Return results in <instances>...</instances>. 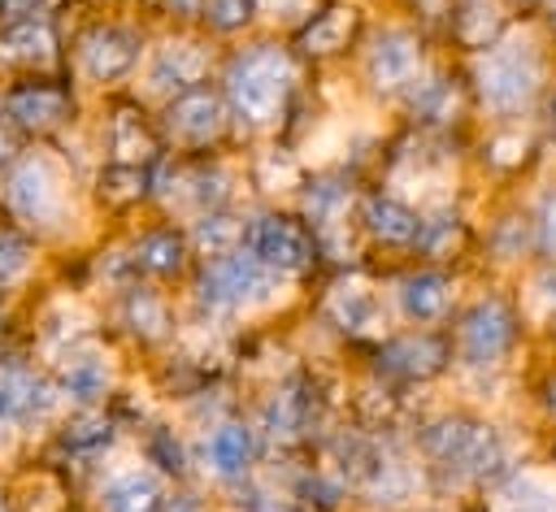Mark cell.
Wrapping results in <instances>:
<instances>
[{
  "mask_svg": "<svg viewBox=\"0 0 556 512\" xmlns=\"http://www.w3.org/2000/svg\"><path fill=\"white\" fill-rule=\"evenodd\" d=\"M109 386H113V369H109V360L100 351H91V347L65 351V360L56 369V391L65 399H74L83 408H96L109 395Z\"/></svg>",
  "mask_w": 556,
  "mask_h": 512,
  "instance_id": "obj_19",
  "label": "cell"
},
{
  "mask_svg": "<svg viewBox=\"0 0 556 512\" xmlns=\"http://www.w3.org/2000/svg\"><path fill=\"white\" fill-rule=\"evenodd\" d=\"M161 9L169 17H195V13H204V0H161Z\"/></svg>",
  "mask_w": 556,
  "mask_h": 512,
  "instance_id": "obj_46",
  "label": "cell"
},
{
  "mask_svg": "<svg viewBox=\"0 0 556 512\" xmlns=\"http://www.w3.org/2000/svg\"><path fill=\"white\" fill-rule=\"evenodd\" d=\"M378 364L395 377H408V382H426L434 373H443L447 364V343L430 330H413V334H395L378 347Z\"/></svg>",
  "mask_w": 556,
  "mask_h": 512,
  "instance_id": "obj_14",
  "label": "cell"
},
{
  "mask_svg": "<svg viewBox=\"0 0 556 512\" xmlns=\"http://www.w3.org/2000/svg\"><path fill=\"white\" fill-rule=\"evenodd\" d=\"M452 30H456V39L465 43V48H491L495 39H500V13L486 4V0H469L456 17H452Z\"/></svg>",
  "mask_w": 556,
  "mask_h": 512,
  "instance_id": "obj_32",
  "label": "cell"
},
{
  "mask_svg": "<svg viewBox=\"0 0 556 512\" xmlns=\"http://www.w3.org/2000/svg\"><path fill=\"white\" fill-rule=\"evenodd\" d=\"M109 443H113V421H109L104 412H96V408H87L83 417H74V421L65 425V434H61V447L74 451V456L104 451Z\"/></svg>",
  "mask_w": 556,
  "mask_h": 512,
  "instance_id": "obj_33",
  "label": "cell"
},
{
  "mask_svg": "<svg viewBox=\"0 0 556 512\" xmlns=\"http://www.w3.org/2000/svg\"><path fill=\"white\" fill-rule=\"evenodd\" d=\"M552 135H556V104H552Z\"/></svg>",
  "mask_w": 556,
  "mask_h": 512,
  "instance_id": "obj_51",
  "label": "cell"
},
{
  "mask_svg": "<svg viewBox=\"0 0 556 512\" xmlns=\"http://www.w3.org/2000/svg\"><path fill=\"white\" fill-rule=\"evenodd\" d=\"M295 91V61L278 43H252L226 65V104L248 130H269L282 121Z\"/></svg>",
  "mask_w": 556,
  "mask_h": 512,
  "instance_id": "obj_1",
  "label": "cell"
},
{
  "mask_svg": "<svg viewBox=\"0 0 556 512\" xmlns=\"http://www.w3.org/2000/svg\"><path fill=\"white\" fill-rule=\"evenodd\" d=\"M100 512H165V490L152 473L126 469L100 490Z\"/></svg>",
  "mask_w": 556,
  "mask_h": 512,
  "instance_id": "obj_27",
  "label": "cell"
},
{
  "mask_svg": "<svg viewBox=\"0 0 556 512\" xmlns=\"http://www.w3.org/2000/svg\"><path fill=\"white\" fill-rule=\"evenodd\" d=\"M534 299L543 312H556V260L534 278Z\"/></svg>",
  "mask_w": 556,
  "mask_h": 512,
  "instance_id": "obj_43",
  "label": "cell"
},
{
  "mask_svg": "<svg viewBox=\"0 0 556 512\" xmlns=\"http://www.w3.org/2000/svg\"><path fill=\"white\" fill-rule=\"evenodd\" d=\"M308 421H313V395H308V382H287L278 386L265 408H261V434L278 447L295 443L308 434Z\"/></svg>",
  "mask_w": 556,
  "mask_h": 512,
  "instance_id": "obj_16",
  "label": "cell"
},
{
  "mask_svg": "<svg viewBox=\"0 0 556 512\" xmlns=\"http://www.w3.org/2000/svg\"><path fill=\"white\" fill-rule=\"evenodd\" d=\"M500 512H556V490L543 477H513L500 490Z\"/></svg>",
  "mask_w": 556,
  "mask_h": 512,
  "instance_id": "obj_34",
  "label": "cell"
},
{
  "mask_svg": "<svg viewBox=\"0 0 556 512\" xmlns=\"http://www.w3.org/2000/svg\"><path fill=\"white\" fill-rule=\"evenodd\" d=\"M122 325L139 343H165L174 334V312H169L165 295H156L148 286H126V295H122Z\"/></svg>",
  "mask_w": 556,
  "mask_h": 512,
  "instance_id": "obj_23",
  "label": "cell"
},
{
  "mask_svg": "<svg viewBox=\"0 0 556 512\" xmlns=\"http://www.w3.org/2000/svg\"><path fill=\"white\" fill-rule=\"evenodd\" d=\"M530 243H534V221H530V217H504V221L491 230V252H495L500 260H517Z\"/></svg>",
  "mask_w": 556,
  "mask_h": 512,
  "instance_id": "obj_37",
  "label": "cell"
},
{
  "mask_svg": "<svg viewBox=\"0 0 556 512\" xmlns=\"http://www.w3.org/2000/svg\"><path fill=\"white\" fill-rule=\"evenodd\" d=\"M408 104H413V117L426 121V126H452V121L460 117V108H465L460 87H456L452 78H426V82L408 95Z\"/></svg>",
  "mask_w": 556,
  "mask_h": 512,
  "instance_id": "obj_29",
  "label": "cell"
},
{
  "mask_svg": "<svg viewBox=\"0 0 556 512\" xmlns=\"http://www.w3.org/2000/svg\"><path fill=\"white\" fill-rule=\"evenodd\" d=\"M421 451L434 469L465 482H495L508 469V443L495 425L473 417H439L421 430Z\"/></svg>",
  "mask_w": 556,
  "mask_h": 512,
  "instance_id": "obj_2",
  "label": "cell"
},
{
  "mask_svg": "<svg viewBox=\"0 0 556 512\" xmlns=\"http://www.w3.org/2000/svg\"><path fill=\"white\" fill-rule=\"evenodd\" d=\"M4 113L13 126L22 130H35V135H48L56 126L70 121L74 113V95L61 87V82H22L4 95Z\"/></svg>",
  "mask_w": 556,
  "mask_h": 512,
  "instance_id": "obj_13",
  "label": "cell"
},
{
  "mask_svg": "<svg viewBox=\"0 0 556 512\" xmlns=\"http://www.w3.org/2000/svg\"><path fill=\"white\" fill-rule=\"evenodd\" d=\"M343 486H348V482H343L339 473H330V469H313V473H304V477H300L295 495H300L304 503H317V508H339Z\"/></svg>",
  "mask_w": 556,
  "mask_h": 512,
  "instance_id": "obj_38",
  "label": "cell"
},
{
  "mask_svg": "<svg viewBox=\"0 0 556 512\" xmlns=\"http://www.w3.org/2000/svg\"><path fill=\"white\" fill-rule=\"evenodd\" d=\"M230 187H235V174L217 161H204V165H161L152 191L169 204V200H182L187 208L195 213H213L230 200Z\"/></svg>",
  "mask_w": 556,
  "mask_h": 512,
  "instance_id": "obj_10",
  "label": "cell"
},
{
  "mask_svg": "<svg viewBox=\"0 0 556 512\" xmlns=\"http://www.w3.org/2000/svg\"><path fill=\"white\" fill-rule=\"evenodd\" d=\"M156 152H161V143H156V130L143 121V113H135L130 104L113 108V117H109V156H113V165L143 169V165L156 161Z\"/></svg>",
  "mask_w": 556,
  "mask_h": 512,
  "instance_id": "obj_21",
  "label": "cell"
},
{
  "mask_svg": "<svg viewBox=\"0 0 556 512\" xmlns=\"http://www.w3.org/2000/svg\"><path fill=\"white\" fill-rule=\"evenodd\" d=\"M4 4H9V0H0V9H4Z\"/></svg>",
  "mask_w": 556,
  "mask_h": 512,
  "instance_id": "obj_53",
  "label": "cell"
},
{
  "mask_svg": "<svg viewBox=\"0 0 556 512\" xmlns=\"http://www.w3.org/2000/svg\"><path fill=\"white\" fill-rule=\"evenodd\" d=\"M0 48L9 61L17 65H48L52 61V48H56V35H52V22L43 13H22L4 26L0 35Z\"/></svg>",
  "mask_w": 556,
  "mask_h": 512,
  "instance_id": "obj_26",
  "label": "cell"
},
{
  "mask_svg": "<svg viewBox=\"0 0 556 512\" xmlns=\"http://www.w3.org/2000/svg\"><path fill=\"white\" fill-rule=\"evenodd\" d=\"M191 247L200 252V256H208V260H217V256H230V252H239V243H243V226H239V217H230V213H222V208H213V213H200V221L191 226Z\"/></svg>",
  "mask_w": 556,
  "mask_h": 512,
  "instance_id": "obj_30",
  "label": "cell"
},
{
  "mask_svg": "<svg viewBox=\"0 0 556 512\" xmlns=\"http://www.w3.org/2000/svg\"><path fill=\"white\" fill-rule=\"evenodd\" d=\"M534 247L556 260V191H547L539 200V213H534Z\"/></svg>",
  "mask_w": 556,
  "mask_h": 512,
  "instance_id": "obj_42",
  "label": "cell"
},
{
  "mask_svg": "<svg viewBox=\"0 0 556 512\" xmlns=\"http://www.w3.org/2000/svg\"><path fill=\"white\" fill-rule=\"evenodd\" d=\"M30 265H35L30 239L17 234V230H0V291L17 286V282L30 273Z\"/></svg>",
  "mask_w": 556,
  "mask_h": 512,
  "instance_id": "obj_36",
  "label": "cell"
},
{
  "mask_svg": "<svg viewBox=\"0 0 556 512\" xmlns=\"http://www.w3.org/2000/svg\"><path fill=\"white\" fill-rule=\"evenodd\" d=\"M148 456H152V464H161L165 473H187V456H182V443L174 438V430H165V425H156L152 434H148Z\"/></svg>",
  "mask_w": 556,
  "mask_h": 512,
  "instance_id": "obj_41",
  "label": "cell"
},
{
  "mask_svg": "<svg viewBox=\"0 0 556 512\" xmlns=\"http://www.w3.org/2000/svg\"><path fill=\"white\" fill-rule=\"evenodd\" d=\"M356 26H361V9L334 4V9L308 17V26L300 30V48L308 56H334V52H343L356 39Z\"/></svg>",
  "mask_w": 556,
  "mask_h": 512,
  "instance_id": "obj_24",
  "label": "cell"
},
{
  "mask_svg": "<svg viewBox=\"0 0 556 512\" xmlns=\"http://www.w3.org/2000/svg\"><path fill=\"white\" fill-rule=\"evenodd\" d=\"M187 256H191V239H187L182 230H174V226H156V230H148V234L135 243V269H143V273H152V278H174V273H182Z\"/></svg>",
  "mask_w": 556,
  "mask_h": 512,
  "instance_id": "obj_28",
  "label": "cell"
},
{
  "mask_svg": "<svg viewBox=\"0 0 556 512\" xmlns=\"http://www.w3.org/2000/svg\"><path fill=\"white\" fill-rule=\"evenodd\" d=\"M0 200L17 221L52 230L65 217V174L48 156H22L9 169V178L0 187Z\"/></svg>",
  "mask_w": 556,
  "mask_h": 512,
  "instance_id": "obj_5",
  "label": "cell"
},
{
  "mask_svg": "<svg viewBox=\"0 0 556 512\" xmlns=\"http://www.w3.org/2000/svg\"><path fill=\"white\" fill-rule=\"evenodd\" d=\"M517 343V312L513 304H504L500 295H486L478 299L460 325H456V351L469 369H491L500 364Z\"/></svg>",
  "mask_w": 556,
  "mask_h": 512,
  "instance_id": "obj_7",
  "label": "cell"
},
{
  "mask_svg": "<svg viewBox=\"0 0 556 512\" xmlns=\"http://www.w3.org/2000/svg\"><path fill=\"white\" fill-rule=\"evenodd\" d=\"M139 52H143L139 30L117 26V22H100V26H91V30L78 39V65H83V74H87L91 82H100V87L126 78V74L139 65Z\"/></svg>",
  "mask_w": 556,
  "mask_h": 512,
  "instance_id": "obj_8",
  "label": "cell"
},
{
  "mask_svg": "<svg viewBox=\"0 0 556 512\" xmlns=\"http://www.w3.org/2000/svg\"><path fill=\"white\" fill-rule=\"evenodd\" d=\"M256 9H261V0H204V17H208V26L222 30V35L248 26Z\"/></svg>",
  "mask_w": 556,
  "mask_h": 512,
  "instance_id": "obj_39",
  "label": "cell"
},
{
  "mask_svg": "<svg viewBox=\"0 0 556 512\" xmlns=\"http://www.w3.org/2000/svg\"><path fill=\"white\" fill-rule=\"evenodd\" d=\"M9 156H13V139H9V130L0 126V169L9 165Z\"/></svg>",
  "mask_w": 556,
  "mask_h": 512,
  "instance_id": "obj_48",
  "label": "cell"
},
{
  "mask_svg": "<svg viewBox=\"0 0 556 512\" xmlns=\"http://www.w3.org/2000/svg\"><path fill=\"white\" fill-rule=\"evenodd\" d=\"M204 69H208V52H204L200 43H191V39H169V43H161V48L152 52V61H148V87L161 91V95H178V91H187V87H200Z\"/></svg>",
  "mask_w": 556,
  "mask_h": 512,
  "instance_id": "obj_15",
  "label": "cell"
},
{
  "mask_svg": "<svg viewBox=\"0 0 556 512\" xmlns=\"http://www.w3.org/2000/svg\"><path fill=\"white\" fill-rule=\"evenodd\" d=\"M395 295H400V312H404L408 321L430 325V321H439V317L447 312V304H452V282H447L443 273H434V269H421V273H408Z\"/></svg>",
  "mask_w": 556,
  "mask_h": 512,
  "instance_id": "obj_25",
  "label": "cell"
},
{
  "mask_svg": "<svg viewBox=\"0 0 556 512\" xmlns=\"http://www.w3.org/2000/svg\"><path fill=\"white\" fill-rule=\"evenodd\" d=\"M256 178H261L265 191H287V187H295L300 165H295L291 152H265L261 165H256Z\"/></svg>",
  "mask_w": 556,
  "mask_h": 512,
  "instance_id": "obj_40",
  "label": "cell"
},
{
  "mask_svg": "<svg viewBox=\"0 0 556 512\" xmlns=\"http://www.w3.org/2000/svg\"><path fill=\"white\" fill-rule=\"evenodd\" d=\"M465 247V221L452 208H439L434 217H421V234H417V252L426 260H452Z\"/></svg>",
  "mask_w": 556,
  "mask_h": 512,
  "instance_id": "obj_31",
  "label": "cell"
},
{
  "mask_svg": "<svg viewBox=\"0 0 556 512\" xmlns=\"http://www.w3.org/2000/svg\"><path fill=\"white\" fill-rule=\"evenodd\" d=\"M0 512H9V495L4 490H0Z\"/></svg>",
  "mask_w": 556,
  "mask_h": 512,
  "instance_id": "obj_50",
  "label": "cell"
},
{
  "mask_svg": "<svg viewBox=\"0 0 556 512\" xmlns=\"http://www.w3.org/2000/svg\"><path fill=\"white\" fill-rule=\"evenodd\" d=\"M226 130V95L213 87H187L165 104V135L182 148H204Z\"/></svg>",
  "mask_w": 556,
  "mask_h": 512,
  "instance_id": "obj_9",
  "label": "cell"
},
{
  "mask_svg": "<svg viewBox=\"0 0 556 512\" xmlns=\"http://www.w3.org/2000/svg\"><path fill=\"white\" fill-rule=\"evenodd\" d=\"M4 443H9V425L0 421V447H4Z\"/></svg>",
  "mask_w": 556,
  "mask_h": 512,
  "instance_id": "obj_49",
  "label": "cell"
},
{
  "mask_svg": "<svg viewBox=\"0 0 556 512\" xmlns=\"http://www.w3.org/2000/svg\"><path fill=\"white\" fill-rule=\"evenodd\" d=\"M348 208H352V182L339 178V174H321L304 187L300 195V213L304 221L313 226V239L326 234V230H339L348 226Z\"/></svg>",
  "mask_w": 556,
  "mask_h": 512,
  "instance_id": "obj_22",
  "label": "cell"
},
{
  "mask_svg": "<svg viewBox=\"0 0 556 512\" xmlns=\"http://www.w3.org/2000/svg\"><path fill=\"white\" fill-rule=\"evenodd\" d=\"M261 9L274 17H313V0H261Z\"/></svg>",
  "mask_w": 556,
  "mask_h": 512,
  "instance_id": "obj_44",
  "label": "cell"
},
{
  "mask_svg": "<svg viewBox=\"0 0 556 512\" xmlns=\"http://www.w3.org/2000/svg\"><path fill=\"white\" fill-rule=\"evenodd\" d=\"M361 226L369 239H378L387 247H417L421 213L395 195H365L361 200Z\"/></svg>",
  "mask_w": 556,
  "mask_h": 512,
  "instance_id": "obj_18",
  "label": "cell"
},
{
  "mask_svg": "<svg viewBox=\"0 0 556 512\" xmlns=\"http://www.w3.org/2000/svg\"><path fill=\"white\" fill-rule=\"evenodd\" d=\"M143 195H148V174L143 169H135V165H109L100 174V200L126 208V204H135Z\"/></svg>",
  "mask_w": 556,
  "mask_h": 512,
  "instance_id": "obj_35",
  "label": "cell"
},
{
  "mask_svg": "<svg viewBox=\"0 0 556 512\" xmlns=\"http://www.w3.org/2000/svg\"><path fill=\"white\" fill-rule=\"evenodd\" d=\"M278 273H269L261 260H252L243 247L230 252V256H217L200 269V282H195V299L208 308V312H243V308H256V304H269L278 295Z\"/></svg>",
  "mask_w": 556,
  "mask_h": 512,
  "instance_id": "obj_4",
  "label": "cell"
},
{
  "mask_svg": "<svg viewBox=\"0 0 556 512\" xmlns=\"http://www.w3.org/2000/svg\"><path fill=\"white\" fill-rule=\"evenodd\" d=\"M256 456V434L243 421H222L204 438V460L222 482H243Z\"/></svg>",
  "mask_w": 556,
  "mask_h": 512,
  "instance_id": "obj_20",
  "label": "cell"
},
{
  "mask_svg": "<svg viewBox=\"0 0 556 512\" xmlns=\"http://www.w3.org/2000/svg\"><path fill=\"white\" fill-rule=\"evenodd\" d=\"M491 148H495L491 161H500V165H513V161L526 156V139H521V135H513V139H495Z\"/></svg>",
  "mask_w": 556,
  "mask_h": 512,
  "instance_id": "obj_45",
  "label": "cell"
},
{
  "mask_svg": "<svg viewBox=\"0 0 556 512\" xmlns=\"http://www.w3.org/2000/svg\"><path fill=\"white\" fill-rule=\"evenodd\" d=\"M326 317L343 334H378L387 325V304L369 282H339L326 299Z\"/></svg>",
  "mask_w": 556,
  "mask_h": 512,
  "instance_id": "obj_17",
  "label": "cell"
},
{
  "mask_svg": "<svg viewBox=\"0 0 556 512\" xmlns=\"http://www.w3.org/2000/svg\"><path fill=\"white\" fill-rule=\"evenodd\" d=\"M165 512H204V503L195 495H174V499H165Z\"/></svg>",
  "mask_w": 556,
  "mask_h": 512,
  "instance_id": "obj_47",
  "label": "cell"
},
{
  "mask_svg": "<svg viewBox=\"0 0 556 512\" xmlns=\"http://www.w3.org/2000/svg\"><path fill=\"white\" fill-rule=\"evenodd\" d=\"M252 260H261L269 273L278 278H300L313 269L317 260V239L308 234L304 221L282 217V213H261L243 226V243H239Z\"/></svg>",
  "mask_w": 556,
  "mask_h": 512,
  "instance_id": "obj_6",
  "label": "cell"
},
{
  "mask_svg": "<svg viewBox=\"0 0 556 512\" xmlns=\"http://www.w3.org/2000/svg\"><path fill=\"white\" fill-rule=\"evenodd\" d=\"M56 386L48 377H39L30 364L22 360H0V421L4 425H35L43 417H52L56 408Z\"/></svg>",
  "mask_w": 556,
  "mask_h": 512,
  "instance_id": "obj_11",
  "label": "cell"
},
{
  "mask_svg": "<svg viewBox=\"0 0 556 512\" xmlns=\"http://www.w3.org/2000/svg\"><path fill=\"white\" fill-rule=\"evenodd\" d=\"M552 408H556V382H552Z\"/></svg>",
  "mask_w": 556,
  "mask_h": 512,
  "instance_id": "obj_52",
  "label": "cell"
},
{
  "mask_svg": "<svg viewBox=\"0 0 556 512\" xmlns=\"http://www.w3.org/2000/svg\"><path fill=\"white\" fill-rule=\"evenodd\" d=\"M473 82H478V95H482V104L491 113L513 117V113H521V108L534 104V95L543 87V56L521 35L495 39L491 48L478 52Z\"/></svg>",
  "mask_w": 556,
  "mask_h": 512,
  "instance_id": "obj_3",
  "label": "cell"
},
{
  "mask_svg": "<svg viewBox=\"0 0 556 512\" xmlns=\"http://www.w3.org/2000/svg\"><path fill=\"white\" fill-rule=\"evenodd\" d=\"M421 69V39L404 26H391L374 39L369 56H365V78L374 91L382 95H395L413 82V74Z\"/></svg>",
  "mask_w": 556,
  "mask_h": 512,
  "instance_id": "obj_12",
  "label": "cell"
}]
</instances>
